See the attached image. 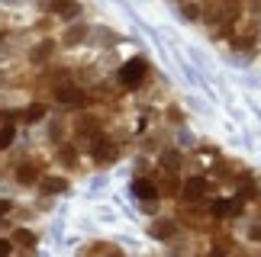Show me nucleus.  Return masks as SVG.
<instances>
[{
  "label": "nucleus",
  "instance_id": "20e7f679",
  "mask_svg": "<svg viewBox=\"0 0 261 257\" xmlns=\"http://www.w3.org/2000/svg\"><path fill=\"white\" fill-rule=\"evenodd\" d=\"M187 23L236 55L261 48V0H171Z\"/></svg>",
  "mask_w": 261,
  "mask_h": 257
},
{
  "label": "nucleus",
  "instance_id": "39448f33",
  "mask_svg": "<svg viewBox=\"0 0 261 257\" xmlns=\"http://www.w3.org/2000/svg\"><path fill=\"white\" fill-rule=\"evenodd\" d=\"M0 257H36V232L32 228H0Z\"/></svg>",
  "mask_w": 261,
  "mask_h": 257
},
{
  "label": "nucleus",
  "instance_id": "7ed1b4c3",
  "mask_svg": "<svg viewBox=\"0 0 261 257\" xmlns=\"http://www.w3.org/2000/svg\"><path fill=\"white\" fill-rule=\"evenodd\" d=\"M81 177V158L58 148L42 119L0 103V228H29Z\"/></svg>",
  "mask_w": 261,
  "mask_h": 257
},
{
  "label": "nucleus",
  "instance_id": "f03ea898",
  "mask_svg": "<svg viewBox=\"0 0 261 257\" xmlns=\"http://www.w3.org/2000/svg\"><path fill=\"white\" fill-rule=\"evenodd\" d=\"M133 196L164 257H261V171L220 148L142 151Z\"/></svg>",
  "mask_w": 261,
  "mask_h": 257
},
{
  "label": "nucleus",
  "instance_id": "423d86ee",
  "mask_svg": "<svg viewBox=\"0 0 261 257\" xmlns=\"http://www.w3.org/2000/svg\"><path fill=\"white\" fill-rule=\"evenodd\" d=\"M77 257H149V254H139V251H129L126 244L119 241H110V238H94V241H87Z\"/></svg>",
  "mask_w": 261,
  "mask_h": 257
},
{
  "label": "nucleus",
  "instance_id": "f257e3e1",
  "mask_svg": "<svg viewBox=\"0 0 261 257\" xmlns=\"http://www.w3.org/2000/svg\"><path fill=\"white\" fill-rule=\"evenodd\" d=\"M152 65L119 48L110 26L94 23L81 0H0V103L65 129L84 113L126 122L149 151L161 113ZM71 135V132H68Z\"/></svg>",
  "mask_w": 261,
  "mask_h": 257
}]
</instances>
